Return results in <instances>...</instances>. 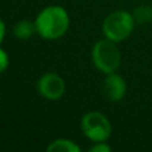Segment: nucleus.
Listing matches in <instances>:
<instances>
[{
    "instance_id": "obj_7",
    "label": "nucleus",
    "mask_w": 152,
    "mask_h": 152,
    "mask_svg": "<svg viewBox=\"0 0 152 152\" xmlns=\"http://www.w3.org/2000/svg\"><path fill=\"white\" fill-rule=\"evenodd\" d=\"M35 34H37L35 21L32 23V21H29V20H21V21H19V23H16L15 27H13V35H15L18 39H21V40L31 39Z\"/></svg>"
},
{
    "instance_id": "obj_12",
    "label": "nucleus",
    "mask_w": 152,
    "mask_h": 152,
    "mask_svg": "<svg viewBox=\"0 0 152 152\" xmlns=\"http://www.w3.org/2000/svg\"><path fill=\"white\" fill-rule=\"evenodd\" d=\"M4 35H5V26H4V23H3V20L0 19V43L4 39Z\"/></svg>"
},
{
    "instance_id": "obj_3",
    "label": "nucleus",
    "mask_w": 152,
    "mask_h": 152,
    "mask_svg": "<svg viewBox=\"0 0 152 152\" xmlns=\"http://www.w3.org/2000/svg\"><path fill=\"white\" fill-rule=\"evenodd\" d=\"M92 60L99 71L104 74H112L120 66V51L115 42L104 39L97 42L92 50Z\"/></svg>"
},
{
    "instance_id": "obj_9",
    "label": "nucleus",
    "mask_w": 152,
    "mask_h": 152,
    "mask_svg": "<svg viewBox=\"0 0 152 152\" xmlns=\"http://www.w3.org/2000/svg\"><path fill=\"white\" fill-rule=\"evenodd\" d=\"M132 16L135 19V23L145 24L152 20V8L148 5H139L137 8H135Z\"/></svg>"
},
{
    "instance_id": "obj_11",
    "label": "nucleus",
    "mask_w": 152,
    "mask_h": 152,
    "mask_svg": "<svg viewBox=\"0 0 152 152\" xmlns=\"http://www.w3.org/2000/svg\"><path fill=\"white\" fill-rule=\"evenodd\" d=\"M89 151H91V152H110L111 147L105 144L104 142H97L96 144L92 145V147L89 148Z\"/></svg>"
},
{
    "instance_id": "obj_4",
    "label": "nucleus",
    "mask_w": 152,
    "mask_h": 152,
    "mask_svg": "<svg viewBox=\"0 0 152 152\" xmlns=\"http://www.w3.org/2000/svg\"><path fill=\"white\" fill-rule=\"evenodd\" d=\"M83 134L92 142H105L111 136L112 127L111 123L103 113L88 112L81 119Z\"/></svg>"
},
{
    "instance_id": "obj_5",
    "label": "nucleus",
    "mask_w": 152,
    "mask_h": 152,
    "mask_svg": "<svg viewBox=\"0 0 152 152\" xmlns=\"http://www.w3.org/2000/svg\"><path fill=\"white\" fill-rule=\"evenodd\" d=\"M37 91L44 99L58 100L63 96L66 91V83L63 77L58 74L48 72L44 74L37 81Z\"/></svg>"
},
{
    "instance_id": "obj_8",
    "label": "nucleus",
    "mask_w": 152,
    "mask_h": 152,
    "mask_svg": "<svg viewBox=\"0 0 152 152\" xmlns=\"http://www.w3.org/2000/svg\"><path fill=\"white\" fill-rule=\"evenodd\" d=\"M48 152H80V147L75 144L72 140L68 139H58L53 140L47 147Z\"/></svg>"
},
{
    "instance_id": "obj_2",
    "label": "nucleus",
    "mask_w": 152,
    "mask_h": 152,
    "mask_svg": "<svg viewBox=\"0 0 152 152\" xmlns=\"http://www.w3.org/2000/svg\"><path fill=\"white\" fill-rule=\"evenodd\" d=\"M135 27V19L129 12L115 11L105 18L103 23V32L105 37L112 42H123L131 35Z\"/></svg>"
},
{
    "instance_id": "obj_6",
    "label": "nucleus",
    "mask_w": 152,
    "mask_h": 152,
    "mask_svg": "<svg viewBox=\"0 0 152 152\" xmlns=\"http://www.w3.org/2000/svg\"><path fill=\"white\" fill-rule=\"evenodd\" d=\"M103 91H104V95L107 96L108 100H111V102H120L124 97V95H126L127 84L120 75L112 72V74H108V76L104 79Z\"/></svg>"
},
{
    "instance_id": "obj_10",
    "label": "nucleus",
    "mask_w": 152,
    "mask_h": 152,
    "mask_svg": "<svg viewBox=\"0 0 152 152\" xmlns=\"http://www.w3.org/2000/svg\"><path fill=\"white\" fill-rule=\"evenodd\" d=\"M8 63H10V60H8L7 52H5L4 50H1V48H0V74H1V72H4L5 69H7Z\"/></svg>"
},
{
    "instance_id": "obj_1",
    "label": "nucleus",
    "mask_w": 152,
    "mask_h": 152,
    "mask_svg": "<svg viewBox=\"0 0 152 152\" xmlns=\"http://www.w3.org/2000/svg\"><path fill=\"white\" fill-rule=\"evenodd\" d=\"M37 34L47 40H55L67 32L69 26V16L63 7L51 5L40 11L36 16Z\"/></svg>"
}]
</instances>
